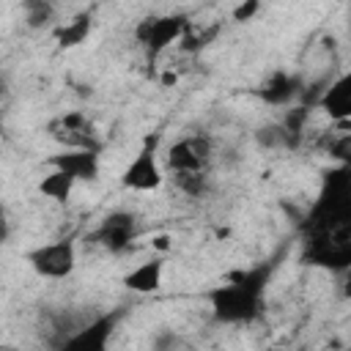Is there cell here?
Here are the masks:
<instances>
[{"instance_id": "obj_1", "label": "cell", "mask_w": 351, "mask_h": 351, "mask_svg": "<svg viewBox=\"0 0 351 351\" xmlns=\"http://www.w3.org/2000/svg\"><path fill=\"white\" fill-rule=\"evenodd\" d=\"M299 261L335 274L351 269V167L324 170L318 195L299 225Z\"/></svg>"}, {"instance_id": "obj_2", "label": "cell", "mask_w": 351, "mask_h": 351, "mask_svg": "<svg viewBox=\"0 0 351 351\" xmlns=\"http://www.w3.org/2000/svg\"><path fill=\"white\" fill-rule=\"evenodd\" d=\"M271 274V263L233 271L228 274L225 282L214 285L206 291L208 307L214 321L219 324H250L261 315L263 310V296H266V282Z\"/></svg>"}, {"instance_id": "obj_3", "label": "cell", "mask_w": 351, "mask_h": 351, "mask_svg": "<svg viewBox=\"0 0 351 351\" xmlns=\"http://www.w3.org/2000/svg\"><path fill=\"white\" fill-rule=\"evenodd\" d=\"M156 134H148L143 140V145L137 148V154L129 159V165L121 173V186L129 192H156L165 184V170L156 154Z\"/></svg>"}, {"instance_id": "obj_4", "label": "cell", "mask_w": 351, "mask_h": 351, "mask_svg": "<svg viewBox=\"0 0 351 351\" xmlns=\"http://www.w3.org/2000/svg\"><path fill=\"white\" fill-rule=\"evenodd\" d=\"M25 263L44 280H66L77 269V244L74 239H55L25 252Z\"/></svg>"}, {"instance_id": "obj_5", "label": "cell", "mask_w": 351, "mask_h": 351, "mask_svg": "<svg viewBox=\"0 0 351 351\" xmlns=\"http://www.w3.org/2000/svg\"><path fill=\"white\" fill-rule=\"evenodd\" d=\"M211 156H214L211 137H206V134H186V137L176 140L167 148L165 165L173 173V178L176 176H208Z\"/></svg>"}, {"instance_id": "obj_6", "label": "cell", "mask_w": 351, "mask_h": 351, "mask_svg": "<svg viewBox=\"0 0 351 351\" xmlns=\"http://www.w3.org/2000/svg\"><path fill=\"white\" fill-rule=\"evenodd\" d=\"M186 30H189V19L184 14H154V16H145L137 22L134 38L145 49L148 58H156L176 38L186 36Z\"/></svg>"}, {"instance_id": "obj_7", "label": "cell", "mask_w": 351, "mask_h": 351, "mask_svg": "<svg viewBox=\"0 0 351 351\" xmlns=\"http://www.w3.org/2000/svg\"><path fill=\"white\" fill-rule=\"evenodd\" d=\"M137 228L140 225H137V217L132 211L115 208V211H110V214L101 217V222L96 225V230L90 233V239H93V244L104 247L107 252L121 255V252L132 250V244L137 239Z\"/></svg>"}, {"instance_id": "obj_8", "label": "cell", "mask_w": 351, "mask_h": 351, "mask_svg": "<svg viewBox=\"0 0 351 351\" xmlns=\"http://www.w3.org/2000/svg\"><path fill=\"white\" fill-rule=\"evenodd\" d=\"M121 321V310L115 313H104L99 318H93L90 324L80 326L77 332H71L58 351H110V340L115 335V326Z\"/></svg>"}, {"instance_id": "obj_9", "label": "cell", "mask_w": 351, "mask_h": 351, "mask_svg": "<svg viewBox=\"0 0 351 351\" xmlns=\"http://www.w3.org/2000/svg\"><path fill=\"white\" fill-rule=\"evenodd\" d=\"M47 165L69 173L74 181H96L101 173L99 151H90V148H63V151L52 154L47 159Z\"/></svg>"}, {"instance_id": "obj_10", "label": "cell", "mask_w": 351, "mask_h": 351, "mask_svg": "<svg viewBox=\"0 0 351 351\" xmlns=\"http://www.w3.org/2000/svg\"><path fill=\"white\" fill-rule=\"evenodd\" d=\"M47 129L66 148H90V151H99V143L93 140V126H90V121L82 112H66V115L55 118Z\"/></svg>"}, {"instance_id": "obj_11", "label": "cell", "mask_w": 351, "mask_h": 351, "mask_svg": "<svg viewBox=\"0 0 351 351\" xmlns=\"http://www.w3.org/2000/svg\"><path fill=\"white\" fill-rule=\"evenodd\" d=\"M321 110L343 129L351 132V71L337 77L321 96Z\"/></svg>"}, {"instance_id": "obj_12", "label": "cell", "mask_w": 351, "mask_h": 351, "mask_svg": "<svg viewBox=\"0 0 351 351\" xmlns=\"http://www.w3.org/2000/svg\"><path fill=\"white\" fill-rule=\"evenodd\" d=\"M162 277H165V261L148 258L123 274V288H129L132 293H154V291H159Z\"/></svg>"}, {"instance_id": "obj_13", "label": "cell", "mask_w": 351, "mask_h": 351, "mask_svg": "<svg viewBox=\"0 0 351 351\" xmlns=\"http://www.w3.org/2000/svg\"><path fill=\"white\" fill-rule=\"evenodd\" d=\"M74 186H77V181L69 176V173H63V170H49L41 181H38V195H44L47 200H55V203H66L69 197H71V192H74Z\"/></svg>"}, {"instance_id": "obj_14", "label": "cell", "mask_w": 351, "mask_h": 351, "mask_svg": "<svg viewBox=\"0 0 351 351\" xmlns=\"http://www.w3.org/2000/svg\"><path fill=\"white\" fill-rule=\"evenodd\" d=\"M299 82L291 77V74H285V71H277L261 90H258V96L263 99V101H269V104H288L291 101V96L299 90L296 88Z\"/></svg>"}, {"instance_id": "obj_15", "label": "cell", "mask_w": 351, "mask_h": 351, "mask_svg": "<svg viewBox=\"0 0 351 351\" xmlns=\"http://www.w3.org/2000/svg\"><path fill=\"white\" fill-rule=\"evenodd\" d=\"M88 33H90V16H88V14H80V16H74L71 22L60 25V27L55 30V38H58V47L71 49V47L82 44V41L88 38Z\"/></svg>"}, {"instance_id": "obj_16", "label": "cell", "mask_w": 351, "mask_h": 351, "mask_svg": "<svg viewBox=\"0 0 351 351\" xmlns=\"http://www.w3.org/2000/svg\"><path fill=\"white\" fill-rule=\"evenodd\" d=\"M326 151H329V156H335V159H337L343 167H351V132H337V134H329Z\"/></svg>"}, {"instance_id": "obj_17", "label": "cell", "mask_w": 351, "mask_h": 351, "mask_svg": "<svg viewBox=\"0 0 351 351\" xmlns=\"http://www.w3.org/2000/svg\"><path fill=\"white\" fill-rule=\"evenodd\" d=\"M258 143L263 148H282V145L291 143V134H288V129L282 123H271V126H263L258 132Z\"/></svg>"}, {"instance_id": "obj_18", "label": "cell", "mask_w": 351, "mask_h": 351, "mask_svg": "<svg viewBox=\"0 0 351 351\" xmlns=\"http://www.w3.org/2000/svg\"><path fill=\"white\" fill-rule=\"evenodd\" d=\"M25 19H27V25L30 27H41V25H47L49 19H52V5L49 3H36V0H30V3H25Z\"/></svg>"}, {"instance_id": "obj_19", "label": "cell", "mask_w": 351, "mask_h": 351, "mask_svg": "<svg viewBox=\"0 0 351 351\" xmlns=\"http://www.w3.org/2000/svg\"><path fill=\"white\" fill-rule=\"evenodd\" d=\"M258 11H261V3H244V5H236V8H233V22H247V19H252Z\"/></svg>"}, {"instance_id": "obj_20", "label": "cell", "mask_w": 351, "mask_h": 351, "mask_svg": "<svg viewBox=\"0 0 351 351\" xmlns=\"http://www.w3.org/2000/svg\"><path fill=\"white\" fill-rule=\"evenodd\" d=\"M337 277H340V282H337V285H340V296L351 302V269H346V271H340Z\"/></svg>"}, {"instance_id": "obj_21", "label": "cell", "mask_w": 351, "mask_h": 351, "mask_svg": "<svg viewBox=\"0 0 351 351\" xmlns=\"http://www.w3.org/2000/svg\"><path fill=\"white\" fill-rule=\"evenodd\" d=\"M348 351H351V348H348Z\"/></svg>"}]
</instances>
